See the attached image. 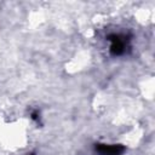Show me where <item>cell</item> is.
Segmentation results:
<instances>
[{"instance_id": "6da1fadb", "label": "cell", "mask_w": 155, "mask_h": 155, "mask_svg": "<svg viewBox=\"0 0 155 155\" xmlns=\"http://www.w3.org/2000/svg\"><path fill=\"white\" fill-rule=\"evenodd\" d=\"M96 150L101 155H121L125 148L119 144H97Z\"/></svg>"}, {"instance_id": "7a4b0ae2", "label": "cell", "mask_w": 155, "mask_h": 155, "mask_svg": "<svg viewBox=\"0 0 155 155\" xmlns=\"http://www.w3.org/2000/svg\"><path fill=\"white\" fill-rule=\"evenodd\" d=\"M109 40L111 41L110 51H111L113 54L119 56V54H121L125 51V42L120 39V36H117V35H110L109 36Z\"/></svg>"}]
</instances>
